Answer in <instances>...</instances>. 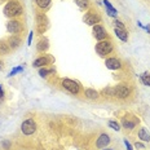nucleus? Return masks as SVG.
I'll return each mask as SVG.
<instances>
[{
  "label": "nucleus",
  "instance_id": "obj_33",
  "mask_svg": "<svg viewBox=\"0 0 150 150\" xmlns=\"http://www.w3.org/2000/svg\"><path fill=\"white\" fill-rule=\"evenodd\" d=\"M1 67H3V64H1V61H0V70H1Z\"/></svg>",
  "mask_w": 150,
  "mask_h": 150
},
{
  "label": "nucleus",
  "instance_id": "obj_29",
  "mask_svg": "<svg viewBox=\"0 0 150 150\" xmlns=\"http://www.w3.org/2000/svg\"><path fill=\"white\" fill-rule=\"evenodd\" d=\"M33 35H34V33L31 31V33L29 34V40H27V43H29V45L31 44V40H33Z\"/></svg>",
  "mask_w": 150,
  "mask_h": 150
},
{
  "label": "nucleus",
  "instance_id": "obj_16",
  "mask_svg": "<svg viewBox=\"0 0 150 150\" xmlns=\"http://www.w3.org/2000/svg\"><path fill=\"white\" fill-rule=\"evenodd\" d=\"M84 95H86V97L89 98V100H97L98 96H100L97 91H96V89H92V88H87L86 92H84Z\"/></svg>",
  "mask_w": 150,
  "mask_h": 150
},
{
  "label": "nucleus",
  "instance_id": "obj_13",
  "mask_svg": "<svg viewBox=\"0 0 150 150\" xmlns=\"http://www.w3.org/2000/svg\"><path fill=\"white\" fill-rule=\"evenodd\" d=\"M20 44H21V39L17 35H13V36L9 38L8 45L11 47V49H17L18 47H20Z\"/></svg>",
  "mask_w": 150,
  "mask_h": 150
},
{
  "label": "nucleus",
  "instance_id": "obj_24",
  "mask_svg": "<svg viewBox=\"0 0 150 150\" xmlns=\"http://www.w3.org/2000/svg\"><path fill=\"white\" fill-rule=\"evenodd\" d=\"M141 82H142L144 86H148V87H150V74H148V73H144V74L141 75Z\"/></svg>",
  "mask_w": 150,
  "mask_h": 150
},
{
  "label": "nucleus",
  "instance_id": "obj_27",
  "mask_svg": "<svg viewBox=\"0 0 150 150\" xmlns=\"http://www.w3.org/2000/svg\"><path fill=\"white\" fill-rule=\"evenodd\" d=\"M23 70V67L22 66H20V67H17V69H13V70L9 73V76H13L14 74H17V73H21V71Z\"/></svg>",
  "mask_w": 150,
  "mask_h": 150
},
{
  "label": "nucleus",
  "instance_id": "obj_11",
  "mask_svg": "<svg viewBox=\"0 0 150 150\" xmlns=\"http://www.w3.org/2000/svg\"><path fill=\"white\" fill-rule=\"evenodd\" d=\"M105 65H106V67L110 69V70H119L122 67L120 60H118V58H115V57L108 58V60L105 61Z\"/></svg>",
  "mask_w": 150,
  "mask_h": 150
},
{
  "label": "nucleus",
  "instance_id": "obj_15",
  "mask_svg": "<svg viewBox=\"0 0 150 150\" xmlns=\"http://www.w3.org/2000/svg\"><path fill=\"white\" fill-rule=\"evenodd\" d=\"M104 4H105V7H106V11H108V14L111 16V17H117L118 12H117V9H115L110 4V1H109V0H104Z\"/></svg>",
  "mask_w": 150,
  "mask_h": 150
},
{
  "label": "nucleus",
  "instance_id": "obj_2",
  "mask_svg": "<svg viewBox=\"0 0 150 150\" xmlns=\"http://www.w3.org/2000/svg\"><path fill=\"white\" fill-rule=\"evenodd\" d=\"M112 49H114V45H112V42H110V40H101L96 44V52L101 57L111 53Z\"/></svg>",
  "mask_w": 150,
  "mask_h": 150
},
{
  "label": "nucleus",
  "instance_id": "obj_23",
  "mask_svg": "<svg viewBox=\"0 0 150 150\" xmlns=\"http://www.w3.org/2000/svg\"><path fill=\"white\" fill-rule=\"evenodd\" d=\"M75 4L80 9H87L89 7V0H75Z\"/></svg>",
  "mask_w": 150,
  "mask_h": 150
},
{
  "label": "nucleus",
  "instance_id": "obj_9",
  "mask_svg": "<svg viewBox=\"0 0 150 150\" xmlns=\"http://www.w3.org/2000/svg\"><path fill=\"white\" fill-rule=\"evenodd\" d=\"M93 36H95L98 42H101V40L106 39L108 34H106V30L101 26V25H95V26H93Z\"/></svg>",
  "mask_w": 150,
  "mask_h": 150
},
{
  "label": "nucleus",
  "instance_id": "obj_1",
  "mask_svg": "<svg viewBox=\"0 0 150 150\" xmlns=\"http://www.w3.org/2000/svg\"><path fill=\"white\" fill-rule=\"evenodd\" d=\"M22 11H23L22 5H21L18 1H16V0L8 1L7 5L4 7V14H5V17H8V18L18 17V16L22 14Z\"/></svg>",
  "mask_w": 150,
  "mask_h": 150
},
{
  "label": "nucleus",
  "instance_id": "obj_5",
  "mask_svg": "<svg viewBox=\"0 0 150 150\" xmlns=\"http://www.w3.org/2000/svg\"><path fill=\"white\" fill-rule=\"evenodd\" d=\"M21 131H22V133H23V135H26V136L33 135V133L36 131L35 120L31 119V118H30V119H26L22 124H21Z\"/></svg>",
  "mask_w": 150,
  "mask_h": 150
},
{
  "label": "nucleus",
  "instance_id": "obj_28",
  "mask_svg": "<svg viewBox=\"0 0 150 150\" xmlns=\"http://www.w3.org/2000/svg\"><path fill=\"white\" fill-rule=\"evenodd\" d=\"M124 144H126V148H127V150H133V149H132V145H131V144L128 142L127 140H124Z\"/></svg>",
  "mask_w": 150,
  "mask_h": 150
},
{
  "label": "nucleus",
  "instance_id": "obj_32",
  "mask_svg": "<svg viewBox=\"0 0 150 150\" xmlns=\"http://www.w3.org/2000/svg\"><path fill=\"white\" fill-rule=\"evenodd\" d=\"M135 146H136V148H139V149H144V145H142V144H140V142H136Z\"/></svg>",
  "mask_w": 150,
  "mask_h": 150
},
{
  "label": "nucleus",
  "instance_id": "obj_20",
  "mask_svg": "<svg viewBox=\"0 0 150 150\" xmlns=\"http://www.w3.org/2000/svg\"><path fill=\"white\" fill-rule=\"evenodd\" d=\"M9 51H11V47L8 45V42H0V53L1 54H8Z\"/></svg>",
  "mask_w": 150,
  "mask_h": 150
},
{
  "label": "nucleus",
  "instance_id": "obj_31",
  "mask_svg": "<svg viewBox=\"0 0 150 150\" xmlns=\"http://www.w3.org/2000/svg\"><path fill=\"white\" fill-rule=\"evenodd\" d=\"M3 145L5 146V149H9V146H11V142H9V141H3Z\"/></svg>",
  "mask_w": 150,
  "mask_h": 150
},
{
  "label": "nucleus",
  "instance_id": "obj_14",
  "mask_svg": "<svg viewBox=\"0 0 150 150\" xmlns=\"http://www.w3.org/2000/svg\"><path fill=\"white\" fill-rule=\"evenodd\" d=\"M36 48H38V51H39V52H47V51H48V48H49V42H48V39H47V38L42 39L39 43H38Z\"/></svg>",
  "mask_w": 150,
  "mask_h": 150
},
{
  "label": "nucleus",
  "instance_id": "obj_7",
  "mask_svg": "<svg viewBox=\"0 0 150 150\" xmlns=\"http://www.w3.org/2000/svg\"><path fill=\"white\" fill-rule=\"evenodd\" d=\"M83 21L87 25H89V26H95V25H98V22L101 21V17L97 13H95V12H88L83 17Z\"/></svg>",
  "mask_w": 150,
  "mask_h": 150
},
{
  "label": "nucleus",
  "instance_id": "obj_34",
  "mask_svg": "<svg viewBox=\"0 0 150 150\" xmlns=\"http://www.w3.org/2000/svg\"><path fill=\"white\" fill-rule=\"evenodd\" d=\"M102 150H114V149H106V148H105V149H102Z\"/></svg>",
  "mask_w": 150,
  "mask_h": 150
},
{
  "label": "nucleus",
  "instance_id": "obj_4",
  "mask_svg": "<svg viewBox=\"0 0 150 150\" xmlns=\"http://www.w3.org/2000/svg\"><path fill=\"white\" fill-rule=\"evenodd\" d=\"M62 87H64L66 91H69L70 93L73 95H78L80 92V84L75 80H71V79H64L62 80Z\"/></svg>",
  "mask_w": 150,
  "mask_h": 150
},
{
  "label": "nucleus",
  "instance_id": "obj_6",
  "mask_svg": "<svg viewBox=\"0 0 150 150\" xmlns=\"http://www.w3.org/2000/svg\"><path fill=\"white\" fill-rule=\"evenodd\" d=\"M23 30V26H22V22L18 20H11L9 22L7 23V31L9 34H20L21 31Z\"/></svg>",
  "mask_w": 150,
  "mask_h": 150
},
{
  "label": "nucleus",
  "instance_id": "obj_8",
  "mask_svg": "<svg viewBox=\"0 0 150 150\" xmlns=\"http://www.w3.org/2000/svg\"><path fill=\"white\" fill-rule=\"evenodd\" d=\"M36 26H38V30L40 33H44V31L48 29V18L44 13H40L38 14L36 17Z\"/></svg>",
  "mask_w": 150,
  "mask_h": 150
},
{
  "label": "nucleus",
  "instance_id": "obj_12",
  "mask_svg": "<svg viewBox=\"0 0 150 150\" xmlns=\"http://www.w3.org/2000/svg\"><path fill=\"white\" fill-rule=\"evenodd\" d=\"M52 60L49 57H47V56H42V57H39V58H36L35 61H34V67H43V66H47V65L49 64Z\"/></svg>",
  "mask_w": 150,
  "mask_h": 150
},
{
  "label": "nucleus",
  "instance_id": "obj_19",
  "mask_svg": "<svg viewBox=\"0 0 150 150\" xmlns=\"http://www.w3.org/2000/svg\"><path fill=\"white\" fill-rule=\"evenodd\" d=\"M139 137H140L141 141H150V135H149V132L145 129V128H140Z\"/></svg>",
  "mask_w": 150,
  "mask_h": 150
},
{
  "label": "nucleus",
  "instance_id": "obj_25",
  "mask_svg": "<svg viewBox=\"0 0 150 150\" xmlns=\"http://www.w3.org/2000/svg\"><path fill=\"white\" fill-rule=\"evenodd\" d=\"M109 127L112 128V129H115V131H119V129H120L119 123H118V122H114V120H110V122H109Z\"/></svg>",
  "mask_w": 150,
  "mask_h": 150
},
{
  "label": "nucleus",
  "instance_id": "obj_26",
  "mask_svg": "<svg viewBox=\"0 0 150 150\" xmlns=\"http://www.w3.org/2000/svg\"><path fill=\"white\" fill-rule=\"evenodd\" d=\"M112 23H114V27H115V29L124 30V25H123V22H122V21H119V20H117V18H115Z\"/></svg>",
  "mask_w": 150,
  "mask_h": 150
},
{
  "label": "nucleus",
  "instance_id": "obj_30",
  "mask_svg": "<svg viewBox=\"0 0 150 150\" xmlns=\"http://www.w3.org/2000/svg\"><path fill=\"white\" fill-rule=\"evenodd\" d=\"M3 96H4V89H3V86L0 84V100L3 98Z\"/></svg>",
  "mask_w": 150,
  "mask_h": 150
},
{
  "label": "nucleus",
  "instance_id": "obj_21",
  "mask_svg": "<svg viewBox=\"0 0 150 150\" xmlns=\"http://www.w3.org/2000/svg\"><path fill=\"white\" fill-rule=\"evenodd\" d=\"M51 74H54V69H47V67H42L39 70V75L40 76H48V75H51Z\"/></svg>",
  "mask_w": 150,
  "mask_h": 150
},
{
  "label": "nucleus",
  "instance_id": "obj_3",
  "mask_svg": "<svg viewBox=\"0 0 150 150\" xmlns=\"http://www.w3.org/2000/svg\"><path fill=\"white\" fill-rule=\"evenodd\" d=\"M131 95V88L127 84H118L112 88V96L117 98H127Z\"/></svg>",
  "mask_w": 150,
  "mask_h": 150
},
{
  "label": "nucleus",
  "instance_id": "obj_18",
  "mask_svg": "<svg viewBox=\"0 0 150 150\" xmlns=\"http://www.w3.org/2000/svg\"><path fill=\"white\" fill-rule=\"evenodd\" d=\"M114 33L122 42H127L128 40V34L126 33V30H120V29H114Z\"/></svg>",
  "mask_w": 150,
  "mask_h": 150
},
{
  "label": "nucleus",
  "instance_id": "obj_17",
  "mask_svg": "<svg viewBox=\"0 0 150 150\" xmlns=\"http://www.w3.org/2000/svg\"><path fill=\"white\" fill-rule=\"evenodd\" d=\"M122 124H123V127L126 128V129L132 131L133 128L136 127V120H129L128 118H124L123 122H122Z\"/></svg>",
  "mask_w": 150,
  "mask_h": 150
},
{
  "label": "nucleus",
  "instance_id": "obj_22",
  "mask_svg": "<svg viewBox=\"0 0 150 150\" xmlns=\"http://www.w3.org/2000/svg\"><path fill=\"white\" fill-rule=\"evenodd\" d=\"M35 3L40 9H47L51 4V0H35Z\"/></svg>",
  "mask_w": 150,
  "mask_h": 150
},
{
  "label": "nucleus",
  "instance_id": "obj_10",
  "mask_svg": "<svg viewBox=\"0 0 150 150\" xmlns=\"http://www.w3.org/2000/svg\"><path fill=\"white\" fill-rule=\"evenodd\" d=\"M110 136L108 135V133H102V135H100V137L97 139V141H96V146H97L98 149H105L106 146L110 144Z\"/></svg>",
  "mask_w": 150,
  "mask_h": 150
}]
</instances>
